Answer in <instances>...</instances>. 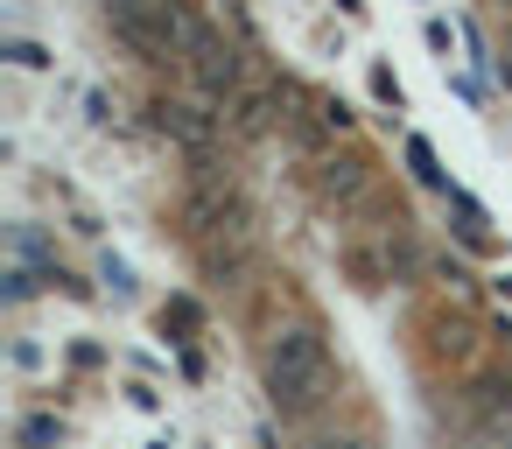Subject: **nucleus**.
Masks as SVG:
<instances>
[{
  "label": "nucleus",
  "instance_id": "2",
  "mask_svg": "<svg viewBox=\"0 0 512 449\" xmlns=\"http://www.w3.org/2000/svg\"><path fill=\"white\" fill-rule=\"evenodd\" d=\"M316 379H323V337L302 330V323H288V330L267 344V386H274V400L302 407V400L316 393Z\"/></svg>",
  "mask_w": 512,
  "mask_h": 449
},
{
  "label": "nucleus",
  "instance_id": "5",
  "mask_svg": "<svg viewBox=\"0 0 512 449\" xmlns=\"http://www.w3.org/2000/svg\"><path fill=\"white\" fill-rule=\"evenodd\" d=\"M162 134H183V141H204V120H190L183 106H162Z\"/></svg>",
  "mask_w": 512,
  "mask_h": 449
},
{
  "label": "nucleus",
  "instance_id": "3",
  "mask_svg": "<svg viewBox=\"0 0 512 449\" xmlns=\"http://www.w3.org/2000/svg\"><path fill=\"white\" fill-rule=\"evenodd\" d=\"M190 71H197V85L211 92V99H225V92H239V50L218 36V29H190Z\"/></svg>",
  "mask_w": 512,
  "mask_h": 449
},
{
  "label": "nucleus",
  "instance_id": "1",
  "mask_svg": "<svg viewBox=\"0 0 512 449\" xmlns=\"http://www.w3.org/2000/svg\"><path fill=\"white\" fill-rule=\"evenodd\" d=\"M106 15H113V36H120L134 57H148V64L190 50V29H197L176 0H106Z\"/></svg>",
  "mask_w": 512,
  "mask_h": 449
},
{
  "label": "nucleus",
  "instance_id": "6",
  "mask_svg": "<svg viewBox=\"0 0 512 449\" xmlns=\"http://www.w3.org/2000/svg\"><path fill=\"white\" fill-rule=\"evenodd\" d=\"M8 57H15V64H22V71H43V64H50V57H43V50H36V43H8Z\"/></svg>",
  "mask_w": 512,
  "mask_h": 449
},
{
  "label": "nucleus",
  "instance_id": "7",
  "mask_svg": "<svg viewBox=\"0 0 512 449\" xmlns=\"http://www.w3.org/2000/svg\"><path fill=\"white\" fill-rule=\"evenodd\" d=\"M330 449H351V442H330Z\"/></svg>",
  "mask_w": 512,
  "mask_h": 449
},
{
  "label": "nucleus",
  "instance_id": "4",
  "mask_svg": "<svg viewBox=\"0 0 512 449\" xmlns=\"http://www.w3.org/2000/svg\"><path fill=\"white\" fill-rule=\"evenodd\" d=\"M407 169H414L428 190H449V183H442V169H435V148H428V141H407Z\"/></svg>",
  "mask_w": 512,
  "mask_h": 449
}]
</instances>
